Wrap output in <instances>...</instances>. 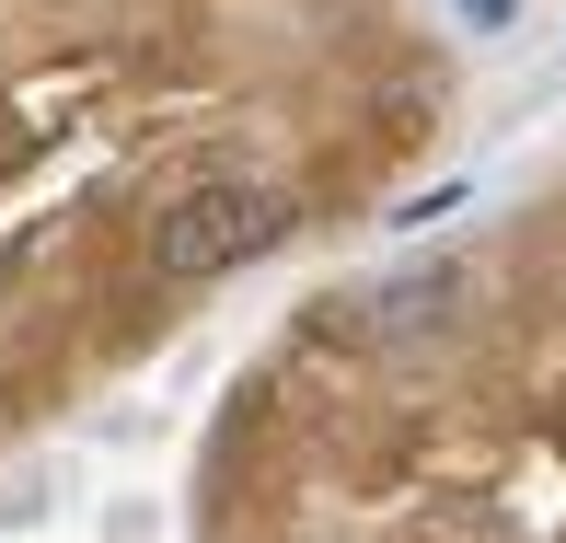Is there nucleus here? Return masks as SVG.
I'll list each match as a JSON object with an SVG mask.
<instances>
[{
  "label": "nucleus",
  "mask_w": 566,
  "mask_h": 543,
  "mask_svg": "<svg viewBox=\"0 0 566 543\" xmlns=\"http://www.w3.org/2000/svg\"><path fill=\"white\" fill-rule=\"evenodd\" d=\"M277 231H290V197H277V186H197V197L163 209L150 267H163V278H231V267H254Z\"/></svg>",
  "instance_id": "f257e3e1"
},
{
  "label": "nucleus",
  "mask_w": 566,
  "mask_h": 543,
  "mask_svg": "<svg viewBox=\"0 0 566 543\" xmlns=\"http://www.w3.org/2000/svg\"><path fill=\"white\" fill-rule=\"evenodd\" d=\"M462 23H485V35H509V23H521V0H451Z\"/></svg>",
  "instance_id": "f03ea898"
}]
</instances>
